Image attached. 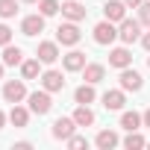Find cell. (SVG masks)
Masks as SVG:
<instances>
[{
    "label": "cell",
    "mask_w": 150,
    "mask_h": 150,
    "mask_svg": "<svg viewBox=\"0 0 150 150\" xmlns=\"http://www.w3.org/2000/svg\"><path fill=\"white\" fill-rule=\"evenodd\" d=\"M27 100H30V112H35V115H47V112L53 109V100H50V91H47V88L33 91Z\"/></svg>",
    "instance_id": "1"
},
{
    "label": "cell",
    "mask_w": 150,
    "mask_h": 150,
    "mask_svg": "<svg viewBox=\"0 0 150 150\" xmlns=\"http://www.w3.org/2000/svg\"><path fill=\"white\" fill-rule=\"evenodd\" d=\"M80 38H83V33H80L77 21H68V24H62V27L56 30V41H59V44H68V47H74Z\"/></svg>",
    "instance_id": "2"
},
{
    "label": "cell",
    "mask_w": 150,
    "mask_h": 150,
    "mask_svg": "<svg viewBox=\"0 0 150 150\" xmlns=\"http://www.w3.org/2000/svg\"><path fill=\"white\" fill-rule=\"evenodd\" d=\"M138 35H141V21H129V18H124L121 27H118V38L127 41V44H132Z\"/></svg>",
    "instance_id": "3"
},
{
    "label": "cell",
    "mask_w": 150,
    "mask_h": 150,
    "mask_svg": "<svg viewBox=\"0 0 150 150\" xmlns=\"http://www.w3.org/2000/svg\"><path fill=\"white\" fill-rule=\"evenodd\" d=\"M3 97H6V103H21V100L27 97L24 80H9V83L3 86Z\"/></svg>",
    "instance_id": "4"
},
{
    "label": "cell",
    "mask_w": 150,
    "mask_h": 150,
    "mask_svg": "<svg viewBox=\"0 0 150 150\" xmlns=\"http://www.w3.org/2000/svg\"><path fill=\"white\" fill-rule=\"evenodd\" d=\"M144 80H141V74L132 71V68H121V88L124 91H141Z\"/></svg>",
    "instance_id": "5"
},
{
    "label": "cell",
    "mask_w": 150,
    "mask_h": 150,
    "mask_svg": "<svg viewBox=\"0 0 150 150\" xmlns=\"http://www.w3.org/2000/svg\"><path fill=\"white\" fill-rule=\"evenodd\" d=\"M115 38H118V30H115L112 21H100V24L94 27V41H97V44H112Z\"/></svg>",
    "instance_id": "6"
},
{
    "label": "cell",
    "mask_w": 150,
    "mask_h": 150,
    "mask_svg": "<svg viewBox=\"0 0 150 150\" xmlns=\"http://www.w3.org/2000/svg\"><path fill=\"white\" fill-rule=\"evenodd\" d=\"M41 88H47L50 94L53 91H62L65 88V77H62L59 71H44L41 74Z\"/></svg>",
    "instance_id": "7"
},
{
    "label": "cell",
    "mask_w": 150,
    "mask_h": 150,
    "mask_svg": "<svg viewBox=\"0 0 150 150\" xmlns=\"http://www.w3.org/2000/svg\"><path fill=\"white\" fill-rule=\"evenodd\" d=\"M103 12H106V21H112V24L118 21L121 24L127 18V3H124V0H109V3L103 6Z\"/></svg>",
    "instance_id": "8"
},
{
    "label": "cell",
    "mask_w": 150,
    "mask_h": 150,
    "mask_svg": "<svg viewBox=\"0 0 150 150\" xmlns=\"http://www.w3.org/2000/svg\"><path fill=\"white\" fill-rule=\"evenodd\" d=\"M74 129H77V121H74V118H59V121L53 124V138L68 141V138L74 135Z\"/></svg>",
    "instance_id": "9"
},
{
    "label": "cell",
    "mask_w": 150,
    "mask_h": 150,
    "mask_svg": "<svg viewBox=\"0 0 150 150\" xmlns=\"http://www.w3.org/2000/svg\"><path fill=\"white\" fill-rule=\"evenodd\" d=\"M44 30V15H27L21 21V33L24 35H38Z\"/></svg>",
    "instance_id": "10"
},
{
    "label": "cell",
    "mask_w": 150,
    "mask_h": 150,
    "mask_svg": "<svg viewBox=\"0 0 150 150\" xmlns=\"http://www.w3.org/2000/svg\"><path fill=\"white\" fill-rule=\"evenodd\" d=\"M86 6L83 3H77V0H68V3H62V15L68 18V21H83L86 18Z\"/></svg>",
    "instance_id": "11"
},
{
    "label": "cell",
    "mask_w": 150,
    "mask_h": 150,
    "mask_svg": "<svg viewBox=\"0 0 150 150\" xmlns=\"http://www.w3.org/2000/svg\"><path fill=\"white\" fill-rule=\"evenodd\" d=\"M35 56H38V62H44V65H53V62L59 59V47H56L53 41H41Z\"/></svg>",
    "instance_id": "12"
},
{
    "label": "cell",
    "mask_w": 150,
    "mask_h": 150,
    "mask_svg": "<svg viewBox=\"0 0 150 150\" xmlns=\"http://www.w3.org/2000/svg\"><path fill=\"white\" fill-rule=\"evenodd\" d=\"M109 65H112V68H129V65H132V53H129L127 47H115V50L109 53Z\"/></svg>",
    "instance_id": "13"
},
{
    "label": "cell",
    "mask_w": 150,
    "mask_h": 150,
    "mask_svg": "<svg viewBox=\"0 0 150 150\" xmlns=\"http://www.w3.org/2000/svg\"><path fill=\"white\" fill-rule=\"evenodd\" d=\"M62 65H65V71H83L86 68V53L71 50L68 56H62Z\"/></svg>",
    "instance_id": "14"
},
{
    "label": "cell",
    "mask_w": 150,
    "mask_h": 150,
    "mask_svg": "<svg viewBox=\"0 0 150 150\" xmlns=\"http://www.w3.org/2000/svg\"><path fill=\"white\" fill-rule=\"evenodd\" d=\"M94 144H97L100 150H112V147H118V132H112V129H103V132H97Z\"/></svg>",
    "instance_id": "15"
},
{
    "label": "cell",
    "mask_w": 150,
    "mask_h": 150,
    "mask_svg": "<svg viewBox=\"0 0 150 150\" xmlns=\"http://www.w3.org/2000/svg\"><path fill=\"white\" fill-rule=\"evenodd\" d=\"M74 121H77V127H91V124H94V112H91L86 103H80L77 112H74Z\"/></svg>",
    "instance_id": "16"
},
{
    "label": "cell",
    "mask_w": 150,
    "mask_h": 150,
    "mask_svg": "<svg viewBox=\"0 0 150 150\" xmlns=\"http://www.w3.org/2000/svg\"><path fill=\"white\" fill-rule=\"evenodd\" d=\"M103 106H106L109 112L124 109V91H106V94H103Z\"/></svg>",
    "instance_id": "17"
},
{
    "label": "cell",
    "mask_w": 150,
    "mask_h": 150,
    "mask_svg": "<svg viewBox=\"0 0 150 150\" xmlns=\"http://www.w3.org/2000/svg\"><path fill=\"white\" fill-rule=\"evenodd\" d=\"M103 74H106V68H103V65H97V62H94V65H86V68H83V77H86V83H91V86L103 80Z\"/></svg>",
    "instance_id": "18"
},
{
    "label": "cell",
    "mask_w": 150,
    "mask_h": 150,
    "mask_svg": "<svg viewBox=\"0 0 150 150\" xmlns=\"http://www.w3.org/2000/svg\"><path fill=\"white\" fill-rule=\"evenodd\" d=\"M21 62H24V50L6 44V47H3V65H21Z\"/></svg>",
    "instance_id": "19"
},
{
    "label": "cell",
    "mask_w": 150,
    "mask_h": 150,
    "mask_svg": "<svg viewBox=\"0 0 150 150\" xmlns=\"http://www.w3.org/2000/svg\"><path fill=\"white\" fill-rule=\"evenodd\" d=\"M9 121L15 124V127H27L30 124V109H24V106H12V112H9Z\"/></svg>",
    "instance_id": "20"
},
{
    "label": "cell",
    "mask_w": 150,
    "mask_h": 150,
    "mask_svg": "<svg viewBox=\"0 0 150 150\" xmlns=\"http://www.w3.org/2000/svg\"><path fill=\"white\" fill-rule=\"evenodd\" d=\"M141 124H144V118H141L138 112H124V115H121V127L129 129V132H135Z\"/></svg>",
    "instance_id": "21"
},
{
    "label": "cell",
    "mask_w": 150,
    "mask_h": 150,
    "mask_svg": "<svg viewBox=\"0 0 150 150\" xmlns=\"http://www.w3.org/2000/svg\"><path fill=\"white\" fill-rule=\"evenodd\" d=\"M38 74H41L38 59H27V62H21V77H24V80H35Z\"/></svg>",
    "instance_id": "22"
},
{
    "label": "cell",
    "mask_w": 150,
    "mask_h": 150,
    "mask_svg": "<svg viewBox=\"0 0 150 150\" xmlns=\"http://www.w3.org/2000/svg\"><path fill=\"white\" fill-rule=\"evenodd\" d=\"M74 97H77V103H86V106H88V103H91V100H94L97 94H94L91 83H86V86H80L77 91H74Z\"/></svg>",
    "instance_id": "23"
},
{
    "label": "cell",
    "mask_w": 150,
    "mask_h": 150,
    "mask_svg": "<svg viewBox=\"0 0 150 150\" xmlns=\"http://www.w3.org/2000/svg\"><path fill=\"white\" fill-rule=\"evenodd\" d=\"M15 15H18L15 0H0V18H15Z\"/></svg>",
    "instance_id": "24"
},
{
    "label": "cell",
    "mask_w": 150,
    "mask_h": 150,
    "mask_svg": "<svg viewBox=\"0 0 150 150\" xmlns=\"http://www.w3.org/2000/svg\"><path fill=\"white\" fill-rule=\"evenodd\" d=\"M38 9H41L44 18H50V15L59 12V0H38Z\"/></svg>",
    "instance_id": "25"
},
{
    "label": "cell",
    "mask_w": 150,
    "mask_h": 150,
    "mask_svg": "<svg viewBox=\"0 0 150 150\" xmlns=\"http://www.w3.org/2000/svg\"><path fill=\"white\" fill-rule=\"evenodd\" d=\"M124 144H127V147H129V150H135V147H144V144H147V141H144V138H141V135H138V132H129V135H127V138H124Z\"/></svg>",
    "instance_id": "26"
},
{
    "label": "cell",
    "mask_w": 150,
    "mask_h": 150,
    "mask_svg": "<svg viewBox=\"0 0 150 150\" xmlns=\"http://www.w3.org/2000/svg\"><path fill=\"white\" fill-rule=\"evenodd\" d=\"M9 41H12V30H9L6 24H0V47H6Z\"/></svg>",
    "instance_id": "27"
},
{
    "label": "cell",
    "mask_w": 150,
    "mask_h": 150,
    "mask_svg": "<svg viewBox=\"0 0 150 150\" xmlns=\"http://www.w3.org/2000/svg\"><path fill=\"white\" fill-rule=\"evenodd\" d=\"M138 21L141 24H150V3H141L138 6Z\"/></svg>",
    "instance_id": "28"
},
{
    "label": "cell",
    "mask_w": 150,
    "mask_h": 150,
    "mask_svg": "<svg viewBox=\"0 0 150 150\" xmlns=\"http://www.w3.org/2000/svg\"><path fill=\"white\" fill-rule=\"evenodd\" d=\"M68 147H88V141H86L83 135H71V138H68Z\"/></svg>",
    "instance_id": "29"
},
{
    "label": "cell",
    "mask_w": 150,
    "mask_h": 150,
    "mask_svg": "<svg viewBox=\"0 0 150 150\" xmlns=\"http://www.w3.org/2000/svg\"><path fill=\"white\" fill-rule=\"evenodd\" d=\"M124 3H127V6H132V9H138V6L144 3V0H124Z\"/></svg>",
    "instance_id": "30"
},
{
    "label": "cell",
    "mask_w": 150,
    "mask_h": 150,
    "mask_svg": "<svg viewBox=\"0 0 150 150\" xmlns=\"http://www.w3.org/2000/svg\"><path fill=\"white\" fill-rule=\"evenodd\" d=\"M141 44H144V47L150 50V33H144V35H141Z\"/></svg>",
    "instance_id": "31"
},
{
    "label": "cell",
    "mask_w": 150,
    "mask_h": 150,
    "mask_svg": "<svg viewBox=\"0 0 150 150\" xmlns=\"http://www.w3.org/2000/svg\"><path fill=\"white\" fill-rule=\"evenodd\" d=\"M141 118H144V127H150V109H147V112H144Z\"/></svg>",
    "instance_id": "32"
},
{
    "label": "cell",
    "mask_w": 150,
    "mask_h": 150,
    "mask_svg": "<svg viewBox=\"0 0 150 150\" xmlns=\"http://www.w3.org/2000/svg\"><path fill=\"white\" fill-rule=\"evenodd\" d=\"M3 124H6V115H3V112H0V129H3Z\"/></svg>",
    "instance_id": "33"
},
{
    "label": "cell",
    "mask_w": 150,
    "mask_h": 150,
    "mask_svg": "<svg viewBox=\"0 0 150 150\" xmlns=\"http://www.w3.org/2000/svg\"><path fill=\"white\" fill-rule=\"evenodd\" d=\"M0 80H3V62H0Z\"/></svg>",
    "instance_id": "34"
},
{
    "label": "cell",
    "mask_w": 150,
    "mask_h": 150,
    "mask_svg": "<svg viewBox=\"0 0 150 150\" xmlns=\"http://www.w3.org/2000/svg\"><path fill=\"white\" fill-rule=\"evenodd\" d=\"M24 3H38V0H24Z\"/></svg>",
    "instance_id": "35"
},
{
    "label": "cell",
    "mask_w": 150,
    "mask_h": 150,
    "mask_svg": "<svg viewBox=\"0 0 150 150\" xmlns=\"http://www.w3.org/2000/svg\"><path fill=\"white\" fill-rule=\"evenodd\" d=\"M147 68H150V59H147Z\"/></svg>",
    "instance_id": "36"
}]
</instances>
